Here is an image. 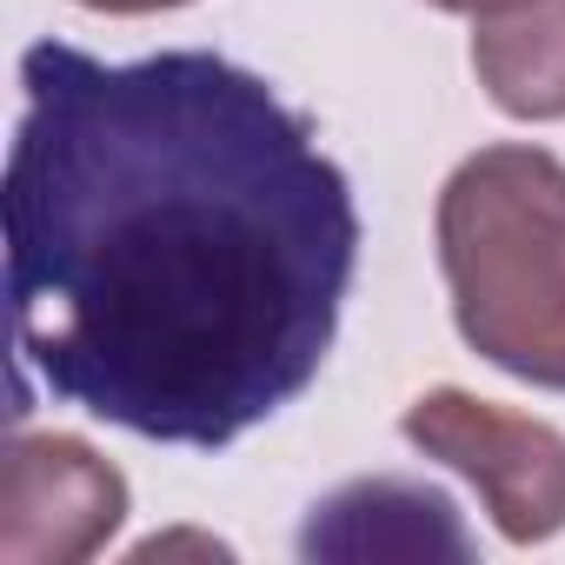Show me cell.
I'll list each match as a JSON object with an SVG mask.
<instances>
[{
    "mask_svg": "<svg viewBox=\"0 0 565 565\" xmlns=\"http://www.w3.org/2000/svg\"><path fill=\"white\" fill-rule=\"evenodd\" d=\"M8 307L21 373L160 446H233L340 333L360 206L313 127L220 54H21Z\"/></svg>",
    "mask_w": 565,
    "mask_h": 565,
    "instance_id": "6da1fadb",
    "label": "cell"
},
{
    "mask_svg": "<svg viewBox=\"0 0 565 565\" xmlns=\"http://www.w3.org/2000/svg\"><path fill=\"white\" fill-rule=\"evenodd\" d=\"M452 320L499 373L565 393V167L539 147H486L439 193Z\"/></svg>",
    "mask_w": 565,
    "mask_h": 565,
    "instance_id": "7a4b0ae2",
    "label": "cell"
},
{
    "mask_svg": "<svg viewBox=\"0 0 565 565\" xmlns=\"http://www.w3.org/2000/svg\"><path fill=\"white\" fill-rule=\"evenodd\" d=\"M399 433L426 459L466 472L512 545H539L565 525V433L545 419H519L459 386H439L406 406Z\"/></svg>",
    "mask_w": 565,
    "mask_h": 565,
    "instance_id": "3957f363",
    "label": "cell"
},
{
    "mask_svg": "<svg viewBox=\"0 0 565 565\" xmlns=\"http://www.w3.org/2000/svg\"><path fill=\"white\" fill-rule=\"evenodd\" d=\"M127 519V479L67 433H14L0 452V565H81Z\"/></svg>",
    "mask_w": 565,
    "mask_h": 565,
    "instance_id": "277c9868",
    "label": "cell"
},
{
    "mask_svg": "<svg viewBox=\"0 0 565 565\" xmlns=\"http://www.w3.org/2000/svg\"><path fill=\"white\" fill-rule=\"evenodd\" d=\"M307 558H466L472 539L446 492L413 479H353L327 505H313L300 532Z\"/></svg>",
    "mask_w": 565,
    "mask_h": 565,
    "instance_id": "5b68a950",
    "label": "cell"
},
{
    "mask_svg": "<svg viewBox=\"0 0 565 565\" xmlns=\"http://www.w3.org/2000/svg\"><path fill=\"white\" fill-rule=\"evenodd\" d=\"M479 87L512 120H565V0H505L472 34Z\"/></svg>",
    "mask_w": 565,
    "mask_h": 565,
    "instance_id": "8992f818",
    "label": "cell"
},
{
    "mask_svg": "<svg viewBox=\"0 0 565 565\" xmlns=\"http://www.w3.org/2000/svg\"><path fill=\"white\" fill-rule=\"evenodd\" d=\"M94 14H160V8H186V0H81Z\"/></svg>",
    "mask_w": 565,
    "mask_h": 565,
    "instance_id": "52a82bcc",
    "label": "cell"
},
{
    "mask_svg": "<svg viewBox=\"0 0 565 565\" xmlns=\"http://www.w3.org/2000/svg\"><path fill=\"white\" fill-rule=\"evenodd\" d=\"M433 8H446V14H492V8H505V0H433Z\"/></svg>",
    "mask_w": 565,
    "mask_h": 565,
    "instance_id": "ba28073f",
    "label": "cell"
}]
</instances>
